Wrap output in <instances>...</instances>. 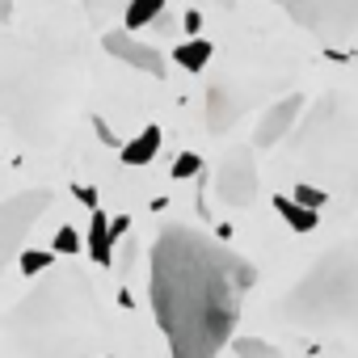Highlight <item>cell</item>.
<instances>
[{
    "label": "cell",
    "instance_id": "cell-17",
    "mask_svg": "<svg viewBox=\"0 0 358 358\" xmlns=\"http://www.w3.org/2000/svg\"><path fill=\"white\" fill-rule=\"evenodd\" d=\"M51 253H55V257H76V253H80V236H76V228H72V224H64V228L55 232Z\"/></svg>",
    "mask_w": 358,
    "mask_h": 358
},
{
    "label": "cell",
    "instance_id": "cell-4",
    "mask_svg": "<svg viewBox=\"0 0 358 358\" xmlns=\"http://www.w3.org/2000/svg\"><path fill=\"white\" fill-rule=\"evenodd\" d=\"M291 152L329 186V194L358 203V101L341 93H320L308 114H299Z\"/></svg>",
    "mask_w": 358,
    "mask_h": 358
},
{
    "label": "cell",
    "instance_id": "cell-15",
    "mask_svg": "<svg viewBox=\"0 0 358 358\" xmlns=\"http://www.w3.org/2000/svg\"><path fill=\"white\" fill-rule=\"evenodd\" d=\"M160 13H164V0H127V9H122V26L135 34V30L152 26Z\"/></svg>",
    "mask_w": 358,
    "mask_h": 358
},
{
    "label": "cell",
    "instance_id": "cell-20",
    "mask_svg": "<svg viewBox=\"0 0 358 358\" xmlns=\"http://www.w3.org/2000/svg\"><path fill=\"white\" fill-rule=\"evenodd\" d=\"M291 199H295V203H303V207H312V211H320V207L329 203V190H320V186H308V182H299Z\"/></svg>",
    "mask_w": 358,
    "mask_h": 358
},
{
    "label": "cell",
    "instance_id": "cell-18",
    "mask_svg": "<svg viewBox=\"0 0 358 358\" xmlns=\"http://www.w3.org/2000/svg\"><path fill=\"white\" fill-rule=\"evenodd\" d=\"M236 354H241V358H282L278 345H270V341H262V337H241V341H236Z\"/></svg>",
    "mask_w": 358,
    "mask_h": 358
},
{
    "label": "cell",
    "instance_id": "cell-21",
    "mask_svg": "<svg viewBox=\"0 0 358 358\" xmlns=\"http://www.w3.org/2000/svg\"><path fill=\"white\" fill-rule=\"evenodd\" d=\"M22 257V274H43L47 266H55V253H38V249H30V253H17Z\"/></svg>",
    "mask_w": 358,
    "mask_h": 358
},
{
    "label": "cell",
    "instance_id": "cell-12",
    "mask_svg": "<svg viewBox=\"0 0 358 358\" xmlns=\"http://www.w3.org/2000/svg\"><path fill=\"white\" fill-rule=\"evenodd\" d=\"M114 241H118V236H114L106 211L93 207V224H89V257H93L97 266H110V257H114Z\"/></svg>",
    "mask_w": 358,
    "mask_h": 358
},
{
    "label": "cell",
    "instance_id": "cell-14",
    "mask_svg": "<svg viewBox=\"0 0 358 358\" xmlns=\"http://www.w3.org/2000/svg\"><path fill=\"white\" fill-rule=\"evenodd\" d=\"M173 64L186 68V72H203V68L211 64V43H207V38H186V43H177V47H173Z\"/></svg>",
    "mask_w": 358,
    "mask_h": 358
},
{
    "label": "cell",
    "instance_id": "cell-10",
    "mask_svg": "<svg viewBox=\"0 0 358 358\" xmlns=\"http://www.w3.org/2000/svg\"><path fill=\"white\" fill-rule=\"evenodd\" d=\"M241 114H245V97L232 85H211L207 89V97H203V127L211 135H224Z\"/></svg>",
    "mask_w": 358,
    "mask_h": 358
},
{
    "label": "cell",
    "instance_id": "cell-6",
    "mask_svg": "<svg viewBox=\"0 0 358 358\" xmlns=\"http://www.w3.org/2000/svg\"><path fill=\"white\" fill-rule=\"evenodd\" d=\"M51 203H55V194L43 190V186L38 190H22V194L0 203V274H5V266L22 253L26 236L34 232V224L47 215Z\"/></svg>",
    "mask_w": 358,
    "mask_h": 358
},
{
    "label": "cell",
    "instance_id": "cell-7",
    "mask_svg": "<svg viewBox=\"0 0 358 358\" xmlns=\"http://www.w3.org/2000/svg\"><path fill=\"white\" fill-rule=\"evenodd\" d=\"M257 190H262V177H257V160L249 148H236L224 156L220 173H215V199L224 207H253L257 203Z\"/></svg>",
    "mask_w": 358,
    "mask_h": 358
},
{
    "label": "cell",
    "instance_id": "cell-11",
    "mask_svg": "<svg viewBox=\"0 0 358 358\" xmlns=\"http://www.w3.org/2000/svg\"><path fill=\"white\" fill-rule=\"evenodd\" d=\"M156 152H160V127H143L135 139H127V143L118 148V156H122L127 169H143V164H152Z\"/></svg>",
    "mask_w": 358,
    "mask_h": 358
},
{
    "label": "cell",
    "instance_id": "cell-2",
    "mask_svg": "<svg viewBox=\"0 0 358 358\" xmlns=\"http://www.w3.org/2000/svg\"><path fill=\"white\" fill-rule=\"evenodd\" d=\"M5 341L22 358H89L101 337V308L93 278L80 266H47L0 320Z\"/></svg>",
    "mask_w": 358,
    "mask_h": 358
},
{
    "label": "cell",
    "instance_id": "cell-23",
    "mask_svg": "<svg viewBox=\"0 0 358 358\" xmlns=\"http://www.w3.org/2000/svg\"><path fill=\"white\" fill-rule=\"evenodd\" d=\"M182 26H186V30H190V34H199V30H203V13H199V9H190V13H186V22H182Z\"/></svg>",
    "mask_w": 358,
    "mask_h": 358
},
{
    "label": "cell",
    "instance_id": "cell-8",
    "mask_svg": "<svg viewBox=\"0 0 358 358\" xmlns=\"http://www.w3.org/2000/svg\"><path fill=\"white\" fill-rule=\"evenodd\" d=\"M101 47H106V55H114L118 64H127V68H135L143 76H164V55L156 47L139 43L131 30H106L101 34Z\"/></svg>",
    "mask_w": 358,
    "mask_h": 358
},
{
    "label": "cell",
    "instance_id": "cell-24",
    "mask_svg": "<svg viewBox=\"0 0 358 358\" xmlns=\"http://www.w3.org/2000/svg\"><path fill=\"white\" fill-rule=\"evenodd\" d=\"M93 127H97V139H101V143H118V139H114V131H110L101 118H93Z\"/></svg>",
    "mask_w": 358,
    "mask_h": 358
},
{
    "label": "cell",
    "instance_id": "cell-26",
    "mask_svg": "<svg viewBox=\"0 0 358 358\" xmlns=\"http://www.w3.org/2000/svg\"><path fill=\"white\" fill-rule=\"evenodd\" d=\"M215 5H224V9H232V0H215Z\"/></svg>",
    "mask_w": 358,
    "mask_h": 358
},
{
    "label": "cell",
    "instance_id": "cell-25",
    "mask_svg": "<svg viewBox=\"0 0 358 358\" xmlns=\"http://www.w3.org/2000/svg\"><path fill=\"white\" fill-rule=\"evenodd\" d=\"M13 17V0H0V22H9Z\"/></svg>",
    "mask_w": 358,
    "mask_h": 358
},
{
    "label": "cell",
    "instance_id": "cell-27",
    "mask_svg": "<svg viewBox=\"0 0 358 358\" xmlns=\"http://www.w3.org/2000/svg\"><path fill=\"white\" fill-rule=\"evenodd\" d=\"M101 358H110V354H101Z\"/></svg>",
    "mask_w": 358,
    "mask_h": 358
},
{
    "label": "cell",
    "instance_id": "cell-16",
    "mask_svg": "<svg viewBox=\"0 0 358 358\" xmlns=\"http://www.w3.org/2000/svg\"><path fill=\"white\" fill-rule=\"evenodd\" d=\"M127 9V0H85V13L93 17V26H101L106 30V22L114 17V13H122Z\"/></svg>",
    "mask_w": 358,
    "mask_h": 358
},
{
    "label": "cell",
    "instance_id": "cell-19",
    "mask_svg": "<svg viewBox=\"0 0 358 358\" xmlns=\"http://www.w3.org/2000/svg\"><path fill=\"white\" fill-rule=\"evenodd\" d=\"M203 173V156L199 152H182L173 160V182H190V177H199Z\"/></svg>",
    "mask_w": 358,
    "mask_h": 358
},
{
    "label": "cell",
    "instance_id": "cell-1",
    "mask_svg": "<svg viewBox=\"0 0 358 358\" xmlns=\"http://www.w3.org/2000/svg\"><path fill=\"white\" fill-rule=\"evenodd\" d=\"M257 270L245 253L194 228H160L152 245V312L173 358H220Z\"/></svg>",
    "mask_w": 358,
    "mask_h": 358
},
{
    "label": "cell",
    "instance_id": "cell-22",
    "mask_svg": "<svg viewBox=\"0 0 358 358\" xmlns=\"http://www.w3.org/2000/svg\"><path fill=\"white\" fill-rule=\"evenodd\" d=\"M76 199H80V203H85L89 211L97 207V190H93V186H76Z\"/></svg>",
    "mask_w": 358,
    "mask_h": 358
},
{
    "label": "cell",
    "instance_id": "cell-13",
    "mask_svg": "<svg viewBox=\"0 0 358 358\" xmlns=\"http://www.w3.org/2000/svg\"><path fill=\"white\" fill-rule=\"evenodd\" d=\"M274 211L282 215V224L291 228V232H316V224H320V215L312 211V207H303V203H295V199H274Z\"/></svg>",
    "mask_w": 358,
    "mask_h": 358
},
{
    "label": "cell",
    "instance_id": "cell-9",
    "mask_svg": "<svg viewBox=\"0 0 358 358\" xmlns=\"http://www.w3.org/2000/svg\"><path fill=\"white\" fill-rule=\"evenodd\" d=\"M303 110H308V97H303V93H287V97H278V101L262 114V122L253 127V143H257V148H274V143H282V139L295 131V122H299Z\"/></svg>",
    "mask_w": 358,
    "mask_h": 358
},
{
    "label": "cell",
    "instance_id": "cell-3",
    "mask_svg": "<svg viewBox=\"0 0 358 358\" xmlns=\"http://www.w3.org/2000/svg\"><path fill=\"white\" fill-rule=\"evenodd\" d=\"M291 329L312 333H358V236L324 249L278 303Z\"/></svg>",
    "mask_w": 358,
    "mask_h": 358
},
{
    "label": "cell",
    "instance_id": "cell-5",
    "mask_svg": "<svg viewBox=\"0 0 358 358\" xmlns=\"http://www.w3.org/2000/svg\"><path fill=\"white\" fill-rule=\"evenodd\" d=\"M274 5L312 38L337 47L358 34V0H274Z\"/></svg>",
    "mask_w": 358,
    "mask_h": 358
}]
</instances>
